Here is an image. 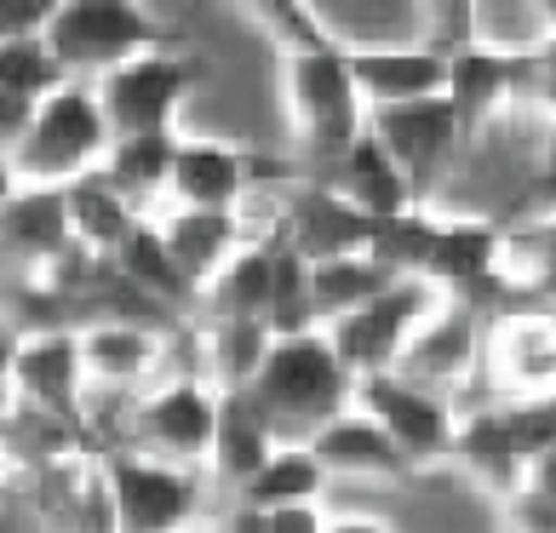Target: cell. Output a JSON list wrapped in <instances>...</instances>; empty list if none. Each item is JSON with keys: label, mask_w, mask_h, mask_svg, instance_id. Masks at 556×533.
I'll list each match as a JSON object with an SVG mask.
<instances>
[{"label": "cell", "mask_w": 556, "mask_h": 533, "mask_svg": "<svg viewBox=\"0 0 556 533\" xmlns=\"http://www.w3.org/2000/svg\"><path fill=\"white\" fill-rule=\"evenodd\" d=\"M64 0H0V35H47Z\"/></svg>", "instance_id": "cell-38"}, {"label": "cell", "mask_w": 556, "mask_h": 533, "mask_svg": "<svg viewBox=\"0 0 556 533\" xmlns=\"http://www.w3.org/2000/svg\"><path fill=\"white\" fill-rule=\"evenodd\" d=\"M281 98H287V120L299 132V150L316 173L333 167L350 143L367 132V120H374V104L362 98V80L350 69L344 35L287 47L281 52Z\"/></svg>", "instance_id": "cell-2"}, {"label": "cell", "mask_w": 556, "mask_h": 533, "mask_svg": "<svg viewBox=\"0 0 556 533\" xmlns=\"http://www.w3.org/2000/svg\"><path fill=\"white\" fill-rule=\"evenodd\" d=\"M356 407H367L414 454L419 470L453 465V442H459V419H465L453 407V391H437V384L402 373V367H379V373L356 379Z\"/></svg>", "instance_id": "cell-9"}, {"label": "cell", "mask_w": 556, "mask_h": 533, "mask_svg": "<svg viewBox=\"0 0 556 533\" xmlns=\"http://www.w3.org/2000/svg\"><path fill=\"white\" fill-rule=\"evenodd\" d=\"M150 207H138V201L121 190V183L98 167V173H80L70 183V218H75V241H87L98 253H115L121 241L138 230V218Z\"/></svg>", "instance_id": "cell-31"}, {"label": "cell", "mask_w": 556, "mask_h": 533, "mask_svg": "<svg viewBox=\"0 0 556 533\" xmlns=\"http://www.w3.org/2000/svg\"><path fill=\"white\" fill-rule=\"evenodd\" d=\"M92 384L87 373V344L75 327H35V333L12 339L7 351V396L40 402L52 414L80 424V391Z\"/></svg>", "instance_id": "cell-14"}, {"label": "cell", "mask_w": 556, "mask_h": 533, "mask_svg": "<svg viewBox=\"0 0 556 533\" xmlns=\"http://www.w3.org/2000/svg\"><path fill=\"white\" fill-rule=\"evenodd\" d=\"M270 327L276 333H304V327H327L316 310V281H311V258L281 236V258H276V293H270Z\"/></svg>", "instance_id": "cell-35"}, {"label": "cell", "mask_w": 556, "mask_h": 533, "mask_svg": "<svg viewBox=\"0 0 556 533\" xmlns=\"http://www.w3.org/2000/svg\"><path fill=\"white\" fill-rule=\"evenodd\" d=\"M70 80V64L58 58L47 35H0V87L24 92V98H47Z\"/></svg>", "instance_id": "cell-34"}, {"label": "cell", "mask_w": 556, "mask_h": 533, "mask_svg": "<svg viewBox=\"0 0 556 533\" xmlns=\"http://www.w3.org/2000/svg\"><path fill=\"white\" fill-rule=\"evenodd\" d=\"M0 241L7 258L24 270H47L75 241V218H70V183H12L7 207H0Z\"/></svg>", "instance_id": "cell-20"}, {"label": "cell", "mask_w": 556, "mask_h": 533, "mask_svg": "<svg viewBox=\"0 0 556 533\" xmlns=\"http://www.w3.org/2000/svg\"><path fill=\"white\" fill-rule=\"evenodd\" d=\"M115 150V120L92 75H70L35 104V120L7 150V183H75Z\"/></svg>", "instance_id": "cell-4"}, {"label": "cell", "mask_w": 556, "mask_h": 533, "mask_svg": "<svg viewBox=\"0 0 556 533\" xmlns=\"http://www.w3.org/2000/svg\"><path fill=\"white\" fill-rule=\"evenodd\" d=\"M533 69H540V47H505V40H488V35L453 47L447 98H453V110H459L465 155L477 150V138H482L488 120H500L505 110L528 104Z\"/></svg>", "instance_id": "cell-10"}, {"label": "cell", "mask_w": 556, "mask_h": 533, "mask_svg": "<svg viewBox=\"0 0 556 533\" xmlns=\"http://www.w3.org/2000/svg\"><path fill=\"white\" fill-rule=\"evenodd\" d=\"M218 379L201 373H173V379H150L132 402L127 436L150 454H167L184 465H207L213 442H218Z\"/></svg>", "instance_id": "cell-7"}, {"label": "cell", "mask_w": 556, "mask_h": 533, "mask_svg": "<svg viewBox=\"0 0 556 533\" xmlns=\"http://www.w3.org/2000/svg\"><path fill=\"white\" fill-rule=\"evenodd\" d=\"M453 465H459L465 477L477 482L482 494H493V499H505L510 487L528 482V459H522V447H517V436H510V424H505L500 407H477V414L459 419Z\"/></svg>", "instance_id": "cell-25"}, {"label": "cell", "mask_w": 556, "mask_h": 533, "mask_svg": "<svg viewBox=\"0 0 556 533\" xmlns=\"http://www.w3.org/2000/svg\"><path fill=\"white\" fill-rule=\"evenodd\" d=\"M35 104H40V98H24V92L0 87V115H7V120H0V150H12V143L24 138V127L35 120Z\"/></svg>", "instance_id": "cell-39"}, {"label": "cell", "mask_w": 556, "mask_h": 533, "mask_svg": "<svg viewBox=\"0 0 556 533\" xmlns=\"http://www.w3.org/2000/svg\"><path fill=\"white\" fill-rule=\"evenodd\" d=\"M350 69L362 80L367 104H407V98H430L447 92L453 75V52L437 40H419V47H367V40H350Z\"/></svg>", "instance_id": "cell-21"}, {"label": "cell", "mask_w": 556, "mask_h": 533, "mask_svg": "<svg viewBox=\"0 0 556 533\" xmlns=\"http://www.w3.org/2000/svg\"><path fill=\"white\" fill-rule=\"evenodd\" d=\"M311 281H316L321 321H333L339 310H356L374 293H384L396 281V270L379 253H339V258H311Z\"/></svg>", "instance_id": "cell-33"}, {"label": "cell", "mask_w": 556, "mask_h": 533, "mask_svg": "<svg viewBox=\"0 0 556 533\" xmlns=\"http://www.w3.org/2000/svg\"><path fill=\"white\" fill-rule=\"evenodd\" d=\"M500 236L505 224L493 218H459L437 207H407L396 218H379L374 253L396 276H425L447 299H477L500 293Z\"/></svg>", "instance_id": "cell-1"}, {"label": "cell", "mask_w": 556, "mask_h": 533, "mask_svg": "<svg viewBox=\"0 0 556 533\" xmlns=\"http://www.w3.org/2000/svg\"><path fill=\"white\" fill-rule=\"evenodd\" d=\"M321 178H333L339 190L356 201L362 213H374V218H396V213H407V207H419V201H425L414 173H407L396 161V150L374 132V120H367V132L350 143V150Z\"/></svg>", "instance_id": "cell-23"}, {"label": "cell", "mask_w": 556, "mask_h": 533, "mask_svg": "<svg viewBox=\"0 0 556 533\" xmlns=\"http://www.w3.org/2000/svg\"><path fill=\"white\" fill-rule=\"evenodd\" d=\"M115 264H121V276H127L132 287H143V293L161 299V304H167V310H178V316L201 304V287L184 276V264L173 258V248H167V236H161L155 213L138 218V230L115 248Z\"/></svg>", "instance_id": "cell-28"}, {"label": "cell", "mask_w": 556, "mask_h": 533, "mask_svg": "<svg viewBox=\"0 0 556 533\" xmlns=\"http://www.w3.org/2000/svg\"><path fill=\"white\" fill-rule=\"evenodd\" d=\"M258 528H281V533H321L333 528V517L321 510V499H287V505H264V510H241Z\"/></svg>", "instance_id": "cell-37"}, {"label": "cell", "mask_w": 556, "mask_h": 533, "mask_svg": "<svg viewBox=\"0 0 556 533\" xmlns=\"http://www.w3.org/2000/svg\"><path fill=\"white\" fill-rule=\"evenodd\" d=\"M195 80H201V58H190L184 47H155L104 69L98 92H104L115 132H161V127H178Z\"/></svg>", "instance_id": "cell-11"}, {"label": "cell", "mask_w": 556, "mask_h": 533, "mask_svg": "<svg viewBox=\"0 0 556 533\" xmlns=\"http://www.w3.org/2000/svg\"><path fill=\"white\" fill-rule=\"evenodd\" d=\"M104 482H110V510L121 533H167L201 517V494L213 482L207 465H184L150 447H104Z\"/></svg>", "instance_id": "cell-5"}, {"label": "cell", "mask_w": 556, "mask_h": 533, "mask_svg": "<svg viewBox=\"0 0 556 533\" xmlns=\"http://www.w3.org/2000/svg\"><path fill=\"white\" fill-rule=\"evenodd\" d=\"M447 293L437 281L425 276H396L384 287V293H374L367 304H356V310H339L333 321H327V333H333L339 356L350 373H379V367H396L407 339L419 333V327L430 321V310H437Z\"/></svg>", "instance_id": "cell-8"}, {"label": "cell", "mask_w": 556, "mask_h": 533, "mask_svg": "<svg viewBox=\"0 0 556 533\" xmlns=\"http://www.w3.org/2000/svg\"><path fill=\"white\" fill-rule=\"evenodd\" d=\"M482 373L493 396H556V310L551 304H517L488 310V351Z\"/></svg>", "instance_id": "cell-12"}, {"label": "cell", "mask_w": 556, "mask_h": 533, "mask_svg": "<svg viewBox=\"0 0 556 533\" xmlns=\"http://www.w3.org/2000/svg\"><path fill=\"white\" fill-rule=\"evenodd\" d=\"M500 293L556 310V213L505 224L500 236Z\"/></svg>", "instance_id": "cell-26"}, {"label": "cell", "mask_w": 556, "mask_h": 533, "mask_svg": "<svg viewBox=\"0 0 556 533\" xmlns=\"http://www.w3.org/2000/svg\"><path fill=\"white\" fill-rule=\"evenodd\" d=\"M316 454L327 459L333 477H350V482H402V477H419L414 454L390 436V430L367 414V407L350 402L344 414H333L321 430H316Z\"/></svg>", "instance_id": "cell-19"}, {"label": "cell", "mask_w": 556, "mask_h": 533, "mask_svg": "<svg viewBox=\"0 0 556 533\" xmlns=\"http://www.w3.org/2000/svg\"><path fill=\"white\" fill-rule=\"evenodd\" d=\"M236 7L253 17V24L276 40V47H293V40H311L316 29H327L311 0H236Z\"/></svg>", "instance_id": "cell-36"}, {"label": "cell", "mask_w": 556, "mask_h": 533, "mask_svg": "<svg viewBox=\"0 0 556 533\" xmlns=\"http://www.w3.org/2000/svg\"><path fill=\"white\" fill-rule=\"evenodd\" d=\"M333 470L316 454V442H281L270 459L253 470V482L241 487V505L247 510H264V505H287V499H321Z\"/></svg>", "instance_id": "cell-32"}, {"label": "cell", "mask_w": 556, "mask_h": 533, "mask_svg": "<svg viewBox=\"0 0 556 533\" xmlns=\"http://www.w3.org/2000/svg\"><path fill=\"white\" fill-rule=\"evenodd\" d=\"M276 344L270 316H207L201 327V367L224 384V391H247L258 379L264 356Z\"/></svg>", "instance_id": "cell-29"}, {"label": "cell", "mask_w": 556, "mask_h": 533, "mask_svg": "<svg viewBox=\"0 0 556 533\" xmlns=\"http://www.w3.org/2000/svg\"><path fill=\"white\" fill-rule=\"evenodd\" d=\"M178 127L161 132H115V150L104 161V173L127 190L138 207H161L173 190V167H178Z\"/></svg>", "instance_id": "cell-30"}, {"label": "cell", "mask_w": 556, "mask_h": 533, "mask_svg": "<svg viewBox=\"0 0 556 533\" xmlns=\"http://www.w3.org/2000/svg\"><path fill=\"white\" fill-rule=\"evenodd\" d=\"M374 132L396 150V161L414 173L419 195L430 201V190L442 183V173L465 155V132H459V110L447 92L430 98H407V104H379L374 110Z\"/></svg>", "instance_id": "cell-15"}, {"label": "cell", "mask_w": 556, "mask_h": 533, "mask_svg": "<svg viewBox=\"0 0 556 533\" xmlns=\"http://www.w3.org/2000/svg\"><path fill=\"white\" fill-rule=\"evenodd\" d=\"M47 40L70 64V75H92V80L115 64H127V58H138V52L178 47L173 24H161L143 0H64V12L47 29Z\"/></svg>", "instance_id": "cell-6"}, {"label": "cell", "mask_w": 556, "mask_h": 533, "mask_svg": "<svg viewBox=\"0 0 556 533\" xmlns=\"http://www.w3.org/2000/svg\"><path fill=\"white\" fill-rule=\"evenodd\" d=\"M482 351H488V316L477 299H442L430 321L407 339L402 351V373H414L437 391H453L459 396L470 379L482 373Z\"/></svg>", "instance_id": "cell-16"}, {"label": "cell", "mask_w": 556, "mask_h": 533, "mask_svg": "<svg viewBox=\"0 0 556 533\" xmlns=\"http://www.w3.org/2000/svg\"><path fill=\"white\" fill-rule=\"evenodd\" d=\"M281 236L293 241L304 258H339V253H374V236H379V218L362 213L333 178H299L287 190V218H281Z\"/></svg>", "instance_id": "cell-17"}, {"label": "cell", "mask_w": 556, "mask_h": 533, "mask_svg": "<svg viewBox=\"0 0 556 533\" xmlns=\"http://www.w3.org/2000/svg\"><path fill=\"white\" fill-rule=\"evenodd\" d=\"M247 391L264 407V419L281 430V442H311L327 419L356 402V373L344 367L327 327H304V333H276Z\"/></svg>", "instance_id": "cell-3"}, {"label": "cell", "mask_w": 556, "mask_h": 533, "mask_svg": "<svg viewBox=\"0 0 556 533\" xmlns=\"http://www.w3.org/2000/svg\"><path fill=\"white\" fill-rule=\"evenodd\" d=\"M276 258H281V230H258V236L247 241V248L213 276L207 293H201L207 316H270Z\"/></svg>", "instance_id": "cell-27"}, {"label": "cell", "mask_w": 556, "mask_h": 533, "mask_svg": "<svg viewBox=\"0 0 556 533\" xmlns=\"http://www.w3.org/2000/svg\"><path fill=\"white\" fill-rule=\"evenodd\" d=\"M80 344H87V373L92 384L104 391H143L161 361H167V327L155 316L150 321H132V316H110V321H92L80 327Z\"/></svg>", "instance_id": "cell-22"}, {"label": "cell", "mask_w": 556, "mask_h": 533, "mask_svg": "<svg viewBox=\"0 0 556 533\" xmlns=\"http://www.w3.org/2000/svg\"><path fill=\"white\" fill-rule=\"evenodd\" d=\"M299 167L270 155H253L230 138H201L184 132L178 138V167H173V190L167 201L178 207H247V195L270 178H293Z\"/></svg>", "instance_id": "cell-13"}, {"label": "cell", "mask_w": 556, "mask_h": 533, "mask_svg": "<svg viewBox=\"0 0 556 533\" xmlns=\"http://www.w3.org/2000/svg\"><path fill=\"white\" fill-rule=\"evenodd\" d=\"M150 213L161 224V236H167L173 258L184 264V276H190L201 293H207L213 276L258 236V224L247 218V207H178V201H167V207H150Z\"/></svg>", "instance_id": "cell-18"}, {"label": "cell", "mask_w": 556, "mask_h": 533, "mask_svg": "<svg viewBox=\"0 0 556 533\" xmlns=\"http://www.w3.org/2000/svg\"><path fill=\"white\" fill-rule=\"evenodd\" d=\"M522 7L533 12V24H540V35L551 40V35H556V0H522Z\"/></svg>", "instance_id": "cell-41"}, {"label": "cell", "mask_w": 556, "mask_h": 533, "mask_svg": "<svg viewBox=\"0 0 556 533\" xmlns=\"http://www.w3.org/2000/svg\"><path fill=\"white\" fill-rule=\"evenodd\" d=\"M528 482L545 487V494H556V447H545V454L528 459Z\"/></svg>", "instance_id": "cell-40"}, {"label": "cell", "mask_w": 556, "mask_h": 533, "mask_svg": "<svg viewBox=\"0 0 556 533\" xmlns=\"http://www.w3.org/2000/svg\"><path fill=\"white\" fill-rule=\"evenodd\" d=\"M276 447H281V430L264 419V407L253 402V391H224L218 396V442H213V459H207L218 487L241 494V487L253 482V470L270 459Z\"/></svg>", "instance_id": "cell-24"}]
</instances>
